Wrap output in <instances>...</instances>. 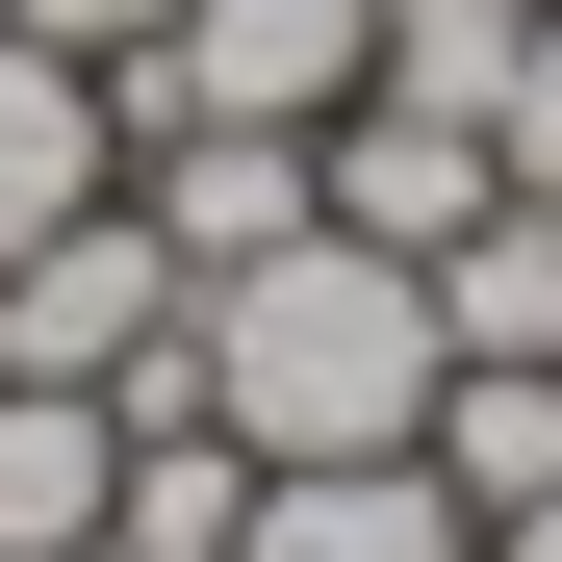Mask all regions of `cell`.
Here are the masks:
<instances>
[{"instance_id": "11", "label": "cell", "mask_w": 562, "mask_h": 562, "mask_svg": "<svg viewBox=\"0 0 562 562\" xmlns=\"http://www.w3.org/2000/svg\"><path fill=\"white\" fill-rule=\"evenodd\" d=\"M486 154H512V205H562V0H537V52H512V103H486Z\"/></svg>"}, {"instance_id": "6", "label": "cell", "mask_w": 562, "mask_h": 562, "mask_svg": "<svg viewBox=\"0 0 562 562\" xmlns=\"http://www.w3.org/2000/svg\"><path fill=\"white\" fill-rule=\"evenodd\" d=\"M231 562H486V512H460L435 460H256Z\"/></svg>"}, {"instance_id": "7", "label": "cell", "mask_w": 562, "mask_h": 562, "mask_svg": "<svg viewBox=\"0 0 562 562\" xmlns=\"http://www.w3.org/2000/svg\"><path fill=\"white\" fill-rule=\"evenodd\" d=\"M103 179H128V103H103V52L0 26V256H26L52 205H103Z\"/></svg>"}, {"instance_id": "5", "label": "cell", "mask_w": 562, "mask_h": 562, "mask_svg": "<svg viewBox=\"0 0 562 562\" xmlns=\"http://www.w3.org/2000/svg\"><path fill=\"white\" fill-rule=\"evenodd\" d=\"M128 205H154L179 281H231V256H281V231H333V154H307V128H128Z\"/></svg>"}, {"instance_id": "10", "label": "cell", "mask_w": 562, "mask_h": 562, "mask_svg": "<svg viewBox=\"0 0 562 562\" xmlns=\"http://www.w3.org/2000/svg\"><path fill=\"white\" fill-rule=\"evenodd\" d=\"M435 358H562V205H486L435 256Z\"/></svg>"}, {"instance_id": "9", "label": "cell", "mask_w": 562, "mask_h": 562, "mask_svg": "<svg viewBox=\"0 0 562 562\" xmlns=\"http://www.w3.org/2000/svg\"><path fill=\"white\" fill-rule=\"evenodd\" d=\"M409 460H435L460 512H537L562 486V358H435V435Z\"/></svg>"}, {"instance_id": "12", "label": "cell", "mask_w": 562, "mask_h": 562, "mask_svg": "<svg viewBox=\"0 0 562 562\" xmlns=\"http://www.w3.org/2000/svg\"><path fill=\"white\" fill-rule=\"evenodd\" d=\"M0 26H52V52H103V77H128V52L179 26V0H0Z\"/></svg>"}, {"instance_id": "8", "label": "cell", "mask_w": 562, "mask_h": 562, "mask_svg": "<svg viewBox=\"0 0 562 562\" xmlns=\"http://www.w3.org/2000/svg\"><path fill=\"white\" fill-rule=\"evenodd\" d=\"M103 486H128L103 384H0V562H103Z\"/></svg>"}, {"instance_id": "4", "label": "cell", "mask_w": 562, "mask_h": 562, "mask_svg": "<svg viewBox=\"0 0 562 562\" xmlns=\"http://www.w3.org/2000/svg\"><path fill=\"white\" fill-rule=\"evenodd\" d=\"M307 154H333V231H358V256H460V231L512 205V154L460 128V103H384V77H358Z\"/></svg>"}, {"instance_id": "3", "label": "cell", "mask_w": 562, "mask_h": 562, "mask_svg": "<svg viewBox=\"0 0 562 562\" xmlns=\"http://www.w3.org/2000/svg\"><path fill=\"white\" fill-rule=\"evenodd\" d=\"M179 307H205V281H179V256H154V205L103 179V205H52L26 256H0V384H128Z\"/></svg>"}, {"instance_id": "13", "label": "cell", "mask_w": 562, "mask_h": 562, "mask_svg": "<svg viewBox=\"0 0 562 562\" xmlns=\"http://www.w3.org/2000/svg\"><path fill=\"white\" fill-rule=\"evenodd\" d=\"M486 562H562V486H537V512H486Z\"/></svg>"}, {"instance_id": "2", "label": "cell", "mask_w": 562, "mask_h": 562, "mask_svg": "<svg viewBox=\"0 0 562 562\" xmlns=\"http://www.w3.org/2000/svg\"><path fill=\"white\" fill-rule=\"evenodd\" d=\"M358 77H384V0H179L103 103L128 128H333Z\"/></svg>"}, {"instance_id": "1", "label": "cell", "mask_w": 562, "mask_h": 562, "mask_svg": "<svg viewBox=\"0 0 562 562\" xmlns=\"http://www.w3.org/2000/svg\"><path fill=\"white\" fill-rule=\"evenodd\" d=\"M205 409L256 460H409L435 435V256H358V231H281L205 281Z\"/></svg>"}]
</instances>
